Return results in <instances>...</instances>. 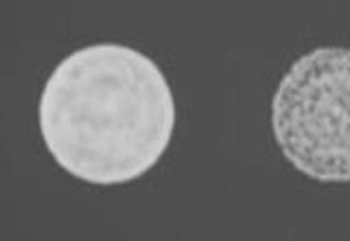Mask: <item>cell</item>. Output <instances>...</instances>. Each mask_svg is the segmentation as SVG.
Listing matches in <instances>:
<instances>
[{"mask_svg":"<svg viewBox=\"0 0 350 241\" xmlns=\"http://www.w3.org/2000/svg\"><path fill=\"white\" fill-rule=\"evenodd\" d=\"M271 129L306 178L350 182V49L320 47L289 66L271 99Z\"/></svg>","mask_w":350,"mask_h":241,"instance_id":"2","label":"cell"},{"mask_svg":"<svg viewBox=\"0 0 350 241\" xmlns=\"http://www.w3.org/2000/svg\"><path fill=\"white\" fill-rule=\"evenodd\" d=\"M175 99L162 68L131 47L90 44L55 66L40 97L53 160L90 184L145 175L167 151Z\"/></svg>","mask_w":350,"mask_h":241,"instance_id":"1","label":"cell"}]
</instances>
